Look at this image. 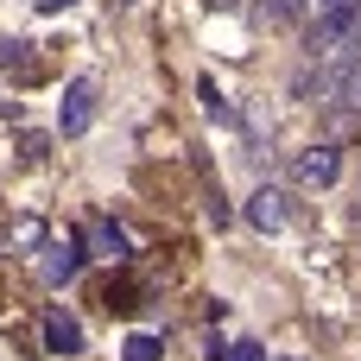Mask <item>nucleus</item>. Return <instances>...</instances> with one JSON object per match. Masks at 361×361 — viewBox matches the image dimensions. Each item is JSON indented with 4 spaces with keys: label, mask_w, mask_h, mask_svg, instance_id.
I'll use <instances>...</instances> for the list:
<instances>
[{
    "label": "nucleus",
    "mask_w": 361,
    "mask_h": 361,
    "mask_svg": "<svg viewBox=\"0 0 361 361\" xmlns=\"http://www.w3.org/2000/svg\"><path fill=\"white\" fill-rule=\"evenodd\" d=\"M197 95H203V114H209V121H235V108H228V95H222V89H216L209 76L197 82Z\"/></svg>",
    "instance_id": "nucleus-9"
},
{
    "label": "nucleus",
    "mask_w": 361,
    "mask_h": 361,
    "mask_svg": "<svg viewBox=\"0 0 361 361\" xmlns=\"http://www.w3.org/2000/svg\"><path fill=\"white\" fill-rule=\"evenodd\" d=\"M44 349H51V355H82V324H76V317H63V311H51V317H44Z\"/></svg>",
    "instance_id": "nucleus-4"
},
{
    "label": "nucleus",
    "mask_w": 361,
    "mask_h": 361,
    "mask_svg": "<svg viewBox=\"0 0 361 361\" xmlns=\"http://www.w3.org/2000/svg\"><path fill=\"white\" fill-rule=\"evenodd\" d=\"M292 178H298L305 190H324V184L343 178V152H336V146H305V152L292 159Z\"/></svg>",
    "instance_id": "nucleus-2"
},
{
    "label": "nucleus",
    "mask_w": 361,
    "mask_h": 361,
    "mask_svg": "<svg viewBox=\"0 0 361 361\" xmlns=\"http://www.w3.org/2000/svg\"><path fill=\"white\" fill-rule=\"evenodd\" d=\"M0 241H6V247H19V254H32V247H44V222H38V216H19Z\"/></svg>",
    "instance_id": "nucleus-6"
},
{
    "label": "nucleus",
    "mask_w": 361,
    "mask_h": 361,
    "mask_svg": "<svg viewBox=\"0 0 361 361\" xmlns=\"http://www.w3.org/2000/svg\"><path fill=\"white\" fill-rule=\"evenodd\" d=\"M89 235H95V247H102V254H108V260H127V235H121V228H114V222H95V228H89Z\"/></svg>",
    "instance_id": "nucleus-10"
},
{
    "label": "nucleus",
    "mask_w": 361,
    "mask_h": 361,
    "mask_svg": "<svg viewBox=\"0 0 361 361\" xmlns=\"http://www.w3.org/2000/svg\"><path fill=\"white\" fill-rule=\"evenodd\" d=\"M121 361H165V336H127Z\"/></svg>",
    "instance_id": "nucleus-8"
},
{
    "label": "nucleus",
    "mask_w": 361,
    "mask_h": 361,
    "mask_svg": "<svg viewBox=\"0 0 361 361\" xmlns=\"http://www.w3.org/2000/svg\"><path fill=\"white\" fill-rule=\"evenodd\" d=\"M89 127H95V76H76V82L63 89V102H57V133L76 140V133H89Z\"/></svg>",
    "instance_id": "nucleus-1"
},
{
    "label": "nucleus",
    "mask_w": 361,
    "mask_h": 361,
    "mask_svg": "<svg viewBox=\"0 0 361 361\" xmlns=\"http://www.w3.org/2000/svg\"><path fill=\"white\" fill-rule=\"evenodd\" d=\"M38 6H44V13H63V6H76V0H38Z\"/></svg>",
    "instance_id": "nucleus-13"
},
{
    "label": "nucleus",
    "mask_w": 361,
    "mask_h": 361,
    "mask_svg": "<svg viewBox=\"0 0 361 361\" xmlns=\"http://www.w3.org/2000/svg\"><path fill=\"white\" fill-rule=\"evenodd\" d=\"M228 361H267V349H260V343H235V349H228Z\"/></svg>",
    "instance_id": "nucleus-12"
},
{
    "label": "nucleus",
    "mask_w": 361,
    "mask_h": 361,
    "mask_svg": "<svg viewBox=\"0 0 361 361\" xmlns=\"http://www.w3.org/2000/svg\"><path fill=\"white\" fill-rule=\"evenodd\" d=\"M0 70L32 76V44H25V38H0Z\"/></svg>",
    "instance_id": "nucleus-7"
},
{
    "label": "nucleus",
    "mask_w": 361,
    "mask_h": 361,
    "mask_svg": "<svg viewBox=\"0 0 361 361\" xmlns=\"http://www.w3.org/2000/svg\"><path fill=\"white\" fill-rule=\"evenodd\" d=\"M247 222H254V228H260V235H273V228H286V197H279V190H267V184H260V190H254V197H247Z\"/></svg>",
    "instance_id": "nucleus-5"
},
{
    "label": "nucleus",
    "mask_w": 361,
    "mask_h": 361,
    "mask_svg": "<svg viewBox=\"0 0 361 361\" xmlns=\"http://www.w3.org/2000/svg\"><path fill=\"white\" fill-rule=\"evenodd\" d=\"M82 273V241H63V247H38V279L44 286H70Z\"/></svg>",
    "instance_id": "nucleus-3"
},
{
    "label": "nucleus",
    "mask_w": 361,
    "mask_h": 361,
    "mask_svg": "<svg viewBox=\"0 0 361 361\" xmlns=\"http://www.w3.org/2000/svg\"><path fill=\"white\" fill-rule=\"evenodd\" d=\"M44 146H51L44 133H19V152H25V159H44Z\"/></svg>",
    "instance_id": "nucleus-11"
}]
</instances>
